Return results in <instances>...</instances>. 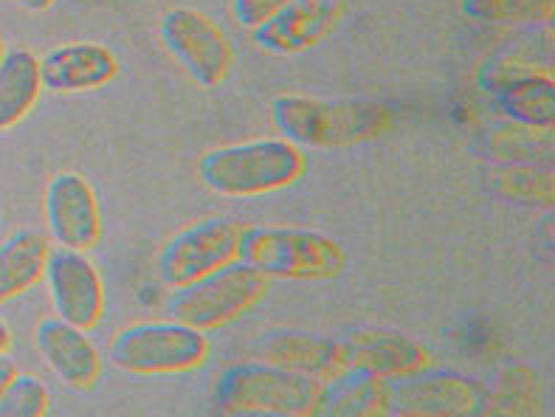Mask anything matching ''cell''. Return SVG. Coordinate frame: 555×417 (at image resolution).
Returning <instances> with one entry per match:
<instances>
[{"label": "cell", "mask_w": 555, "mask_h": 417, "mask_svg": "<svg viewBox=\"0 0 555 417\" xmlns=\"http://www.w3.org/2000/svg\"><path fill=\"white\" fill-rule=\"evenodd\" d=\"M271 121L280 139L299 149H345L387 133L392 128V110L370 100H317L305 93H282L271 102Z\"/></svg>", "instance_id": "cell-1"}, {"label": "cell", "mask_w": 555, "mask_h": 417, "mask_svg": "<svg viewBox=\"0 0 555 417\" xmlns=\"http://www.w3.org/2000/svg\"><path fill=\"white\" fill-rule=\"evenodd\" d=\"M305 172L302 149L285 139H254L243 144L206 149L197 158V178L223 198H254L280 192Z\"/></svg>", "instance_id": "cell-2"}, {"label": "cell", "mask_w": 555, "mask_h": 417, "mask_svg": "<svg viewBox=\"0 0 555 417\" xmlns=\"http://www.w3.org/2000/svg\"><path fill=\"white\" fill-rule=\"evenodd\" d=\"M237 260L260 271L266 279L327 283L347 265L345 248L322 232L296 226H251L243 232Z\"/></svg>", "instance_id": "cell-3"}, {"label": "cell", "mask_w": 555, "mask_h": 417, "mask_svg": "<svg viewBox=\"0 0 555 417\" xmlns=\"http://www.w3.org/2000/svg\"><path fill=\"white\" fill-rule=\"evenodd\" d=\"M116 369L130 375H178L204 367L209 359L206 333L181 322H139L119 330L107 347Z\"/></svg>", "instance_id": "cell-4"}, {"label": "cell", "mask_w": 555, "mask_h": 417, "mask_svg": "<svg viewBox=\"0 0 555 417\" xmlns=\"http://www.w3.org/2000/svg\"><path fill=\"white\" fill-rule=\"evenodd\" d=\"M268 279L254 271L246 262H229L215 274L197 279V283L178 288L172 297V318L181 325H190L201 333L220 330V327L237 322L254 304L266 297Z\"/></svg>", "instance_id": "cell-5"}, {"label": "cell", "mask_w": 555, "mask_h": 417, "mask_svg": "<svg viewBox=\"0 0 555 417\" xmlns=\"http://www.w3.org/2000/svg\"><path fill=\"white\" fill-rule=\"evenodd\" d=\"M319 398H322V383L266 361L234 364L218 381V403L234 409L294 412V415L313 417Z\"/></svg>", "instance_id": "cell-6"}, {"label": "cell", "mask_w": 555, "mask_h": 417, "mask_svg": "<svg viewBox=\"0 0 555 417\" xmlns=\"http://www.w3.org/2000/svg\"><path fill=\"white\" fill-rule=\"evenodd\" d=\"M246 226L234 218H206L181 229L164 243L158 255V276L167 288L178 290L215 274L237 260Z\"/></svg>", "instance_id": "cell-7"}, {"label": "cell", "mask_w": 555, "mask_h": 417, "mask_svg": "<svg viewBox=\"0 0 555 417\" xmlns=\"http://www.w3.org/2000/svg\"><path fill=\"white\" fill-rule=\"evenodd\" d=\"M164 49L169 57L190 74L201 88L220 86L234 63V49L229 37L211 17L197 9H169L158 26Z\"/></svg>", "instance_id": "cell-8"}, {"label": "cell", "mask_w": 555, "mask_h": 417, "mask_svg": "<svg viewBox=\"0 0 555 417\" xmlns=\"http://www.w3.org/2000/svg\"><path fill=\"white\" fill-rule=\"evenodd\" d=\"M46 288L56 318L79 330H93L105 313V285L91 257L70 248H51L46 262Z\"/></svg>", "instance_id": "cell-9"}, {"label": "cell", "mask_w": 555, "mask_h": 417, "mask_svg": "<svg viewBox=\"0 0 555 417\" xmlns=\"http://www.w3.org/2000/svg\"><path fill=\"white\" fill-rule=\"evenodd\" d=\"M345 9L347 0H291L251 31V43L274 57H296L333 35Z\"/></svg>", "instance_id": "cell-10"}, {"label": "cell", "mask_w": 555, "mask_h": 417, "mask_svg": "<svg viewBox=\"0 0 555 417\" xmlns=\"http://www.w3.org/2000/svg\"><path fill=\"white\" fill-rule=\"evenodd\" d=\"M46 226L56 248L88 255L102 237V212L93 186L77 172H60L46 186Z\"/></svg>", "instance_id": "cell-11"}, {"label": "cell", "mask_w": 555, "mask_h": 417, "mask_svg": "<svg viewBox=\"0 0 555 417\" xmlns=\"http://www.w3.org/2000/svg\"><path fill=\"white\" fill-rule=\"evenodd\" d=\"M389 412L401 417H472L479 412V389L451 373H412L398 378Z\"/></svg>", "instance_id": "cell-12"}, {"label": "cell", "mask_w": 555, "mask_h": 417, "mask_svg": "<svg viewBox=\"0 0 555 417\" xmlns=\"http://www.w3.org/2000/svg\"><path fill=\"white\" fill-rule=\"evenodd\" d=\"M35 344L42 361L65 387L77 389V392L96 387L99 375H102V355H99L96 344L88 339V333L68 325L63 318L49 316L37 325Z\"/></svg>", "instance_id": "cell-13"}, {"label": "cell", "mask_w": 555, "mask_h": 417, "mask_svg": "<svg viewBox=\"0 0 555 417\" xmlns=\"http://www.w3.org/2000/svg\"><path fill=\"white\" fill-rule=\"evenodd\" d=\"M345 369H364L398 381L429 367V353L415 339L392 330H350L341 339Z\"/></svg>", "instance_id": "cell-14"}, {"label": "cell", "mask_w": 555, "mask_h": 417, "mask_svg": "<svg viewBox=\"0 0 555 417\" xmlns=\"http://www.w3.org/2000/svg\"><path fill=\"white\" fill-rule=\"evenodd\" d=\"M119 77V60L102 43H65L40 60L42 88L54 93H82L105 88Z\"/></svg>", "instance_id": "cell-15"}, {"label": "cell", "mask_w": 555, "mask_h": 417, "mask_svg": "<svg viewBox=\"0 0 555 417\" xmlns=\"http://www.w3.org/2000/svg\"><path fill=\"white\" fill-rule=\"evenodd\" d=\"M260 355L266 364L308 375L313 381L327 383L338 373H345L341 341L305 330H274L260 341Z\"/></svg>", "instance_id": "cell-16"}, {"label": "cell", "mask_w": 555, "mask_h": 417, "mask_svg": "<svg viewBox=\"0 0 555 417\" xmlns=\"http://www.w3.org/2000/svg\"><path fill=\"white\" fill-rule=\"evenodd\" d=\"M392 383L364 369H345L322 383L313 417H387Z\"/></svg>", "instance_id": "cell-17"}, {"label": "cell", "mask_w": 555, "mask_h": 417, "mask_svg": "<svg viewBox=\"0 0 555 417\" xmlns=\"http://www.w3.org/2000/svg\"><path fill=\"white\" fill-rule=\"evenodd\" d=\"M49 255L51 237L37 229H21L0 243V304L12 302L40 283Z\"/></svg>", "instance_id": "cell-18"}, {"label": "cell", "mask_w": 555, "mask_h": 417, "mask_svg": "<svg viewBox=\"0 0 555 417\" xmlns=\"http://www.w3.org/2000/svg\"><path fill=\"white\" fill-rule=\"evenodd\" d=\"M42 93L40 57L28 49H7L0 60V130L21 125Z\"/></svg>", "instance_id": "cell-19"}, {"label": "cell", "mask_w": 555, "mask_h": 417, "mask_svg": "<svg viewBox=\"0 0 555 417\" xmlns=\"http://www.w3.org/2000/svg\"><path fill=\"white\" fill-rule=\"evenodd\" d=\"M502 114L514 125L533 130H553L555 125V79L553 74L539 71L521 79L516 86L505 88L496 96Z\"/></svg>", "instance_id": "cell-20"}, {"label": "cell", "mask_w": 555, "mask_h": 417, "mask_svg": "<svg viewBox=\"0 0 555 417\" xmlns=\"http://www.w3.org/2000/svg\"><path fill=\"white\" fill-rule=\"evenodd\" d=\"M553 12L555 0H463V15L488 26H535Z\"/></svg>", "instance_id": "cell-21"}, {"label": "cell", "mask_w": 555, "mask_h": 417, "mask_svg": "<svg viewBox=\"0 0 555 417\" xmlns=\"http://www.w3.org/2000/svg\"><path fill=\"white\" fill-rule=\"evenodd\" d=\"M51 395L37 375H14V381L0 395V417H46Z\"/></svg>", "instance_id": "cell-22"}, {"label": "cell", "mask_w": 555, "mask_h": 417, "mask_svg": "<svg viewBox=\"0 0 555 417\" xmlns=\"http://www.w3.org/2000/svg\"><path fill=\"white\" fill-rule=\"evenodd\" d=\"M496 184L507 198L514 200H530V204H535V200L550 204L553 200V175L533 170V167H514V170L500 172Z\"/></svg>", "instance_id": "cell-23"}, {"label": "cell", "mask_w": 555, "mask_h": 417, "mask_svg": "<svg viewBox=\"0 0 555 417\" xmlns=\"http://www.w3.org/2000/svg\"><path fill=\"white\" fill-rule=\"evenodd\" d=\"M291 0H232V17L237 26L254 31L268 17H274L282 6H288Z\"/></svg>", "instance_id": "cell-24"}, {"label": "cell", "mask_w": 555, "mask_h": 417, "mask_svg": "<svg viewBox=\"0 0 555 417\" xmlns=\"http://www.w3.org/2000/svg\"><path fill=\"white\" fill-rule=\"evenodd\" d=\"M533 74H539V68H533V65L521 63V60H500V63L491 65V74L488 77H482V88L486 91H493L500 93L505 91V88L516 86V82H521V79L533 77Z\"/></svg>", "instance_id": "cell-25"}, {"label": "cell", "mask_w": 555, "mask_h": 417, "mask_svg": "<svg viewBox=\"0 0 555 417\" xmlns=\"http://www.w3.org/2000/svg\"><path fill=\"white\" fill-rule=\"evenodd\" d=\"M218 417H310V415H294V412H266V409H234V406H220Z\"/></svg>", "instance_id": "cell-26"}, {"label": "cell", "mask_w": 555, "mask_h": 417, "mask_svg": "<svg viewBox=\"0 0 555 417\" xmlns=\"http://www.w3.org/2000/svg\"><path fill=\"white\" fill-rule=\"evenodd\" d=\"M14 375H17V361L9 353H0V395H3V389L14 381Z\"/></svg>", "instance_id": "cell-27"}, {"label": "cell", "mask_w": 555, "mask_h": 417, "mask_svg": "<svg viewBox=\"0 0 555 417\" xmlns=\"http://www.w3.org/2000/svg\"><path fill=\"white\" fill-rule=\"evenodd\" d=\"M56 0H21V6L26 9V12H46V9L54 6Z\"/></svg>", "instance_id": "cell-28"}, {"label": "cell", "mask_w": 555, "mask_h": 417, "mask_svg": "<svg viewBox=\"0 0 555 417\" xmlns=\"http://www.w3.org/2000/svg\"><path fill=\"white\" fill-rule=\"evenodd\" d=\"M9 347H12V330L9 325L0 318V353H9Z\"/></svg>", "instance_id": "cell-29"}, {"label": "cell", "mask_w": 555, "mask_h": 417, "mask_svg": "<svg viewBox=\"0 0 555 417\" xmlns=\"http://www.w3.org/2000/svg\"><path fill=\"white\" fill-rule=\"evenodd\" d=\"M3 54H7V43H3V37H0V60H3Z\"/></svg>", "instance_id": "cell-30"}]
</instances>
